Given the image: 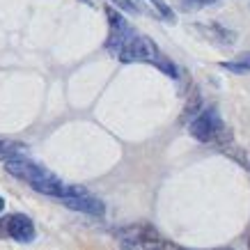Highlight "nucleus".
<instances>
[{"label":"nucleus","instance_id":"nucleus-1","mask_svg":"<svg viewBox=\"0 0 250 250\" xmlns=\"http://www.w3.org/2000/svg\"><path fill=\"white\" fill-rule=\"evenodd\" d=\"M5 170H7L12 177L25 182L32 190H37V193H42V195H51V197L62 200V197H67L69 188H71V186H67L62 179H58L51 170H46L44 166H39V163L30 161L28 156L7 161V163H5Z\"/></svg>","mask_w":250,"mask_h":250},{"label":"nucleus","instance_id":"nucleus-2","mask_svg":"<svg viewBox=\"0 0 250 250\" xmlns=\"http://www.w3.org/2000/svg\"><path fill=\"white\" fill-rule=\"evenodd\" d=\"M117 58H120L122 62H126V64H129V62H149L154 67H159L161 71H166L167 76L177 78V67L161 53L159 46L152 42V37H145L140 32H133V35H131L129 42L120 48Z\"/></svg>","mask_w":250,"mask_h":250},{"label":"nucleus","instance_id":"nucleus-3","mask_svg":"<svg viewBox=\"0 0 250 250\" xmlns=\"http://www.w3.org/2000/svg\"><path fill=\"white\" fill-rule=\"evenodd\" d=\"M188 131L200 143H211V140H220L225 126H223V120H220L216 108H205L193 117V122L188 124Z\"/></svg>","mask_w":250,"mask_h":250},{"label":"nucleus","instance_id":"nucleus-4","mask_svg":"<svg viewBox=\"0 0 250 250\" xmlns=\"http://www.w3.org/2000/svg\"><path fill=\"white\" fill-rule=\"evenodd\" d=\"M64 207L74 209V211L87 213V216H104L106 213V205L99 197L90 195L83 186H71L67 193V197H62Z\"/></svg>","mask_w":250,"mask_h":250},{"label":"nucleus","instance_id":"nucleus-5","mask_svg":"<svg viewBox=\"0 0 250 250\" xmlns=\"http://www.w3.org/2000/svg\"><path fill=\"white\" fill-rule=\"evenodd\" d=\"M106 16H108V42H106V48L113 55H117L120 53V48L129 42V37L136 30H133V28L129 25V21H124V16L117 14L113 7H106Z\"/></svg>","mask_w":250,"mask_h":250},{"label":"nucleus","instance_id":"nucleus-6","mask_svg":"<svg viewBox=\"0 0 250 250\" xmlns=\"http://www.w3.org/2000/svg\"><path fill=\"white\" fill-rule=\"evenodd\" d=\"M2 229H5L7 239H14L19 243H30L37 234L35 223L25 213H12L7 218H2Z\"/></svg>","mask_w":250,"mask_h":250},{"label":"nucleus","instance_id":"nucleus-7","mask_svg":"<svg viewBox=\"0 0 250 250\" xmlns=\"http://www.w3.org/2000/svg\"><path fill=\"white\" fill-rule=\"evenodd\" d=\"M21 156H28V147L25 145L16 143V140H9V138H0V161L2 163L21 159Z\"/></svg>","mask_w":250,"mask_h":250},{"label":"nucleus","instance_id":"nucleus-8","mask_svg":"<svg viewBox=\"0 0 250 250\" xmlns=\"http://www.w3.org/2000/svg\"><path fill=\"white\" fill-rule=\"evenodd\" d=\"M195 30H200L202 35H205L207 39H211V42H216V44H220V46H229L232 42H234V32H229V30H225L223 25H195Z\"/></svg>","mask_w":250,"mask_h":250},{"label":"nucleus","instance_id":"nucleus-9","mask_svg":"<svg viewBox=\"0 0 250 250\" xmlns=\"http://www.w3.org/2000/svg\"><path fill=\"white\" fill-rule=\"evenodd\" d=\"M147 2H149V7L154 9V16H156V19H166V21H170V23L174 21V12L163 0H147Z\"/></svg>","mask_w":250,"mask_h":250},{"label":"nucleus","instance_id":"nucleus-10","mask_svg":"<svg viewBox=\"0 0 250 250\" xmlns=\"http://www.w3.org/2000/svg\"><path fill=\"white\" fill-rule=\"evenodd\" d=\"M223 67L229 71H236V74H246V71H250V53L239 55L236 62H223Z\"/></svg>","mask_w":250,"mask_h":250},{"label":"nucleus","instance_id":"nucleus-11","mask_svg":"<svg viewBox=\"0 0 250 250\" xmlns=\"http://www.w3.org/2000/svg\"><path fill=\"white\" fill-rule=\"evenodd\" d=\"M213 2H218V0H177L179 9H184V12H197V9L209 7Z\"/></svg>","mask_w":250,"mask_h":250},{"label":"nucleus","instance_id":"nucleus-12","mask_svg":"<svg viewBox=\"0 0 250 250\" xmlns=\"http://www.w3.org/2000/svg\"><path fill=\"white\" fill-rule=\"evenodd\" d=\"M110 2H113V5H117L120 9H124V12H131V14H136V12H138V7L131 2V0H110Z\"/></svg>","mask_w":250,"mask_h":250},{"label":"nucleus","instance_id":"nucleus-13","mask_svg":"<svg viewBox=\"0 0 250 250\" xmlns=\"http://www.w3.org/2000/svg\"><path fill=\"white\" fill-rule=\"evenodd\" d=\"M120 250H140V248H138V246H133V243H122Z\"/></svg>","mask_w":250,"mask_h":250},{"label":"nucleus","instance_id":"nucleus-14","mask_svg":"<svg viewBox=\"0 0 250 250\" xmlns=\"http://www.w3.org/2000/svg\"><path fill=\"white\" fill-rule=\"evenodd\" d=\"M2 209H5V200L0 197V211H2Z\"/></svg>","mask_w":250,"mask_h":250},{"label":"nucleus","instance_id":"nucleus-15","mask_svg":"<svg viewBox=\"0 0 250 250\" xmlns=\"http://www.w3.org/2000/svg\"><path fill=\"white\" fill-rule=\"evenodd\" d=\"M211 250H232V248H211Z\"/></svg>","mask_w":250,"mask_h":250},{"label":"nucleus","instance_id":"nucleus-16","mask_svg":"<svg viewBox=\"0 0 250 250\" xmlns=\"http://www.w3.org/2000/svg\"><path fill=\"white\" fill-rule=\"evenodd\" d=\"M248 246H250V241H248Z\"/></svg>","mask_w":250,"mask_h":250}]
</instances>
